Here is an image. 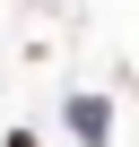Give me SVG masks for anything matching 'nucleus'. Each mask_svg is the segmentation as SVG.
Here are the masks:
<instances>
[{"label":"nucleus","instance_id":"obj_1","mask_svg":"<svg viewBox=\"0 0 139 147\" xmlns=\"http://www.w3.org/2000/svg\"><path fill=\"white\" fill-rule=\"evenodd\" d=\"M9 147H35V138H9Z\"/></svg>","mask_w":139,"mask_h":147}]
</instances>
